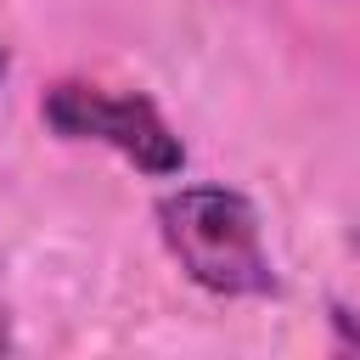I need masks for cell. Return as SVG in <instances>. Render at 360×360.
I'll return each instance as SVG.
<instances>
[{"instance_id":"6da1fadb","label":"cell","mask_w":360,"mask_h":360,"mask_svg":"<svg viewBox=\"0 0 360 360\" xmlns=\"http://www.w3.org/2000/svg\"><path fill=\"white\" fill-rule=\"evenodd\" d=\"M163 236L186 276L208 292H270V259L259 248V219L236 191L191 186L163 202Z\"/></svg>"},{"instance_id":"3957f363","label":"cell","mask_w":360,"mask_h":360,"mask_svg":"<svg viewBox=\"0 0 360 360\" xmlns=\"http://www.w3.org/2000/svg\"><path fill=\"white\" fill-rule=\"evenodd\" d=\"M0 349H6V309H0Z\"/></svg>"},{"instance_id":"7a4b0ae2","label":"cell","mask_w":360,"mask_h":360,"mask_svg":"<svg viewBox=\"0 0 360 360\" xmlns=\"http://www.w3.org/2000/svg\"><path fill=\"white\" fill-rule=\"evenodd\" d=\"M45 118L62 135H73V141H107V146H118L124 158H135L152 174H174L186 163L180 141L169 135V124L141 96H101L90 84H56L45 96Z\"/></svg>"}]
</instances>
